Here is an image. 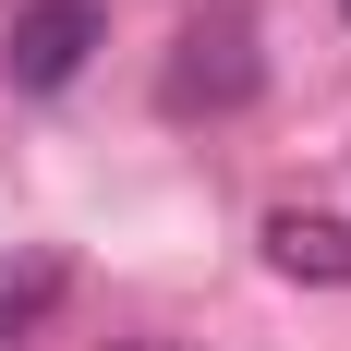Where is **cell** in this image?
I'll use <instances>...</instances> for the list:
<instances>
[{"label":"cell","mask_w":351,"mask_h":351,"mask_svg":"<svg viewBox=\"0 0 351 351\" xmlns=\"http://www.w3.org/2000/svg\"><path fill=\"white\" fill-rule=\"evenodd\" d=\"M254 85V36H243V12H206V25H182V73H170V97L194 109V97H243Z\"/></svg>","instance_id":"cell-3"},{"label":"cell","mask_w":351,"mask_h":351,"mask_svg":"<svg viewBox=\"0 0 351 351\" xmlns=\"http://www.w3.org/2000/svg\"><path fill=\"white\" fill-rule=\"evenodd\" d=\"M339 25H351V0H339Z\"/></svg>","instance_id":"cell-5"},{"label":"cell","mask_w":351,"mask_h":351,"mask_svg":"<svg viewBox=\"0 0 351 351\" xmlns=\"http://www.w3.org/2000/svg\"><path fill=\"white\" fill-rule=\"evenodd\" d=\"M49 303H61V267H25V291L0 279V351H25V339H36V315H49Z\"/></svg>","instance_id":"cell-4"},{"label":"cell","mask_w":351,"mask_h":351,"mask_svg":"<svg viewBox=\"0 0 351 351\" xmlns=\"http://www.w3.org/2000/svg\"><path fill=\"white\" fill-rule=\"evenodd\" d=\"M97 36H109L97 0H25V12H12V36H0V73H12L25 97H49V85H73V73L97 61Z\"/></svg>","instance_id":"cell-1"},{"label":"cell","mask_w":351,"mask_h":351,"mask_svg":"<svg viewBox=\"0 0 351 351\" xmlns=\"http://www.w3.org/2000/svg\"><path fill=\"white\" fill-rule=\"evenodd\" d=\"M267 267L339 291V279H351V218H339V206H267Z\"/></svg>","instance_id":"cell-2"}]
</instances>
